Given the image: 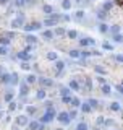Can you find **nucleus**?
Segmentation results:
<instances>
[{"label":"nucleus","mask_w":123,"mask_h":130,"mask_svg":"<svg viewBox=\"0 0 123 130\" xmlns=\"http://www.w3.org/2000/svg\"><path fill=\"white\" fill-rule=\"evenodd\" d=\"M68 88L71 89V91H79L81 85H79V81H78V80H71V81H70V85H68Z\"/></svg>","instance_id":"f8f14e48"},{"label":"nucleus","mask_w":123,"mask_h":130,"mask_svg":"<svg viewBox=\"0 0 123 130\" xmlns=\"http://www.w3.org/2000/svg\"><path fill=\"white\" fill-rule=\"evenodd\" d=\"M19 83V78H18V73H10V83L8 85H18Z\"/></svg>","instance_id":"f3484780"},{"label":"nucleus","mask_w":123,"mask_h":130,"mask_svg":"<svg viewBox=\"0 0 123 130\" xmlns=\"http://www.w3.org/2000/svg\"><path fill=\"white\" fill-rule=\"evenodd\" d=\"M68 116H70V119H71V120H73V119H76V116H78L76 109H73V111H70V112H68Z\"/></svg>","instance_id":"de8ad7c7"},{"label":"nucleus","mask_w":123,"mask_h":130,"mask_svg":"<svg viewBox=\"0 0 123 130\" xmlns=\"http://www.w3.org/2000/svg\"><path fill=\"white\" fill-rule=\"evenodd\" d=\"M21 68L23 70H31V65H29V62H21Z\"/></svg>","instance_id":"49530a36"},{"label":"nucleus","mask_w":123,"mask_h":130,"mask_svg":"<svg viewBox=\"0 0 123 130\" xmlns=\"http://www.w3.org/2000/svg\"><path fill=\"white\" fill-rule=\"evenodd\" d=\"M47 60H54V62H55V60H58V54H57V52H54V51H50V52H47Z\"/></svg>","instance_id":"5701e85b"},{"label":"nucleus","mask_w":123,"mask_h":130,"mask_svg":"<svg viewBox=\"0 0 123 130\" xmlns=\"http://www.w3.org/2000/svg\"><path fill=\"white\" fill-rule=\"evenodd\" d=\"M109 32L110 34H120V26H118V24H113V26H110L109 28Z\"/></svg>","instance_id":"393cba45"},{"label":"nucleus","mask_w":123,"mask_h":130,"mask_svg":"<svg viewBox=\"0 0 123 130\" xmlns=\"http://www.w3.org/2000/svg\"><path fill=\"white\" fill-rule=\"evenodd\" d=\"M112 39L115 41L117 44H121V42H123V36H121V34H113V36H112Z\"/></svg>","instance_id":"ea45409f"},{"label":"nucleus","mask_w":123,"mask_h":130,"mask_svg":"<svg viewBox=\"0 0 123 130\" xmlns=\"http://www.w3.org/2000/svg\"><path fill=\"white\" fill-rule=\"evenodd\" d=\"M104 117H97V120H96V124H99V125H102V124H104Z\"/></svg>","instance_id":"6e6d98bb"},{"label":"nucleus","mask_w":123,"mask_h":130,"mask_svg":"<svg viewBox=\"0 0 123 130\" xmlns=\"http://www.w3.org/2000/svg\"><path fill=\"white\" fill-rule=\"evenodd\" d=\"M44 104H46V107H47V109H49V107H52V101H46Z\"/></svg>","instance_id":"bf43d9fd"},{"label":"nucleus","mask_w":123,"mask_h":130,"mask_svg":"<svg viewBox=\"0 0 123 130\" xmlns=\"http://www.w3.org/2000/svg\"><path fill=\"white\" fill-rule=\"evenodd\" d=\"M104 124L107 125V127H110V125H113V120H110V119H107V120H104Z\"/></svg>","instance_id":"4d7b16f0"},{"label":"nucleus","mask_w":123,"mask_h":130,"mask_svg":"<svg viewBox=\"0 0 123 130\" xmlns=\"http://www.w3.org/2000/svg\"><path fill=\"white\" fill-rule=\"evenodd\" d=\"M16 57H18V60H21V62H29V60H31V54H29V52H26V51L18 52Z\"/></svg>","instance_id":"6e6552de"},{"label":"nucleus","mask_w":123,"mask_h":130,"mask_svg":"<svg viewBox=\"0 0 123 130\" xmlns=\"http://www.w3.org/2000/svg\"><path fill=\"white\" fill-rule=\"evenodd\" d=\"M96 130H99V128H97V127H96Z\"/></svg>","instance_id":"338daca9"},{"label":"nucleus","mask_w":123,"mask_h":130,"mask_svg":"<svg viewBox=\"0 0 123 130\" xmlns=\"http://www.w3.org/2000/svg\"><path fill=\"white\" fill-rule=\"evenodd\" d=\"M28 116L26 114H23V116H19L18 119H16V125H19V127H24V125H28Z\"/></svg>","instance_id":"9d476101"},{"label":"nucleus","mask_w":123,"mask_h":130,"mask_svg":"<svg viewBox=\"0 0 123 130\" xmlns=\"http://www.w3.org/2000/svg\"><path fill=\"white\" fill-rule=\"evenodd\" d=\"M97 81H99L100 85H105V83H107V81H105V78H104V76H97Z\"/></svg>","instance_id":"603ef678"},{"label":"nucleus","mask_w":123,"mask_h":130,"mask_svg":"<svg viewBox=\"0 0 123 130\" xmlns=\"http://www.w3.org/2000/svg\"><path fill=\"white\" fill-rule=\"evenodd\" d=\"M84 16H86V15H84V11H83V10H78V11H76V15H75V18L78 20V21H83Z\"/></svg>","instance_id":"f704fd0d"},{"label":"nucleus","mask_w":123,"mask_h":130,"mask_svg":"<svg viewBox=\"0 0 123 130\" xmlns=\"http://www.w3.org/2000/svg\"><path fill=\"white\" fill-rule=\"evenodd\" d=\"M26 112H28V116H34V114H36V107H34V106H28Z\"/></svg>","instance_id":"79ce46f5"},{"label":"nucleus","mask_w":123,"mask_h":130,"mask_svg":"<svg viewBox=\"0 0 123 130\" xmlns=\"http://www.w3.org/2000/svg\"><path fill=\"white\" fill-rule=\"evenodd\" d=\"M8 104H10V111H15V109H16V103H15V101H11V103H8Z\"/></svg>","instance_id":"5fc2aeb1"},{"label":"nucleus","mask_w":123,"mask_h":130,"mask_svg":"<svg viewBox=\"0 0 123 130\" xmlns=\"http://www.w3.org/2000/svg\"><path fill=\"white\" fill-rule=\"evenodd\" d=\"M94 70H96V73H99V75H105V73H107V70H105L104 67H99V65H96Z\"/></svg>","instance_id":"4c0bfd02"},{"label":"nucleus","mask_w":123,"mask_h":130,"mask_svg":"<svg viewBox=\"0 0 123 130\" xmlns=\"http://www.w3.org/2000/svg\"><path fill=\"white\" fill-rule=\"evenodd\" d=\"M70 104L73 106V107H79L81 106V101H79V98H76V96H71V101H70Z\"/></svg>","instance_id":"aec40b11"},{"label":"nucleus","mask_w":123,"mask_h":130,"mask_svg":"<svg viewBox=\"0 0 123 130\" xmlns=\"http://www.w3.org/2000/svg\"><path fill=\"white\" fill-rule=\"evenodd\" d=\"M24 31H28V32H31V31H37V29H40L42 28V23H39V21H32V23H29V24H24Z\"/></svg>","instance_id":"7ed1b4c3"},{"label":"nucleus","mask_w":123,"mask_h":130,"mask_svg":"<svg viewBox=\"0 0 123 130\" xmlns=\"http://www.w3.org/2000/svg\"><path fill=\"white\" fill-rule=\"evenodd\" d=\"M97 20H100L102 23L107 20V11H104V10H99L97 11Z\"/></svg>","instance_id":"b1692460"},{"label":"nucleus","mask_w":123,"mask_h":130,"mask_svg":"<svg viewBox=\"0 0 123 130\" xmlns=\"http://www.w3.org/2000/svg\"><path fill=\"white\" fill-rule=\"evenodd\" d=\"M10 26L13 28V29H18V28H23V26H24V15L21 13V11L18 13V16H16V18L11 20Z\"/></svg>","instance_id":"f03ea898"},{"label":"nucleus","mask_w":123,"mask_h":130,"mask_svg":"<svg viewBox=\"0 0 123 130\" xmlns=\"http://www.w3.org/2000/svg\"><path fill=\"white\" fill-rule=\"evenodd\" d=\"M54 32H52V29H44L42 31V38L44 39H46V41H52V39H54Z\"/></svg>","instance_id":"ddd939ff"},{"label":"nucleus","mask_w":123,"mask_h":130,"mask_svg":"<svg viewBox=\"0 0 123 130\" xmlns=\"http://www.w3.org/2000/svg\"><path fill=\"white\" fill-rule=\"evenodd\" d=\"M75 130H88V124H86V122H79Z\"/></svg>","instance_id":"a19ab883"},{"label":"nucleus","mask_w":123,"mask_h":130,"mask_svg":"<svg viewBox=\"0 0 123 130\" xmlns=\"http://www.w3.org/2000/svg\"><path fill=\"white\" fill-rule=\"evenodd\" d=\"M70 101H71V96H63L62 98V103H65V104H68Z\"/></svg>","instance_id":"09e8293b"},{"label":"nucleus","mask_w":123,"mask_h":130,"mask_svg":"<svg viewBox=\"0 0 123 130\" xmlns=\"http://www.w3.org/2000/svg\"><path fill=\"white\" fill-rule=\"evenodd\" d=\"M46 96H47V91H46V89H44V88H40L39 91L36 93V98H37L39 101H44V99H46Z\"/></svg>","instance_id":"dca6fc26"},{"label":"nucleus","mask_w":123,"mask_h":130,"mask_svg":"<svg viewBox=\"0 0 123 130\" xmlns=\"http://www.w3.org/2000/svg\"><path fill=\"white\" fill-rule=\"evenodd\" d=\"M2 72H3V67H2V65H0V75H2Z\"/></svg>","instance_id":"e2e57ef3"},{"label":"nucleus","mask_w":123,"mask_h":130,"mask_svg":"<svg viewBox=\"0 0 123 130\" xmlns=\"http://www.w3.org/2000/svg\"><path fill=\"white\" fill-rule=\"evenodd\" d=\"M67 36H68L70 39H76L78 38V32L75 29H70V31H67Z\"/></svg>","instance_id":"58836bf2"},{"label":"nucleus","mask_w":123,"mask_h":130,"mask_svg":"<svg viewBox=\"0 0 123 130\" xmlns=\"http://www.w3.org/2000/svg\"><path fill=\"white\" fill-rule=\"evenodd\" d=\"M81 111H83L84 114H89V112L92 111V109L89 107V104H88V103H81Z\"/></svg>","instance_id":"2f4dec72"},{"label":"nucleus","mask_w":123,"mask_h":130,"mask_svg":"<svg viewBox=\"0 0 123 130\" xmlns=\"http://www.w3.org/2000/svg\"><path fill=\"white\" fill-rule=\"evenodd\" d=\"M86 103L89 104V107H91L92 111H94V109H97V106H99V101H97V99H94V98H91V99H88Z\"/></svg>","instance_id":"6ab92c4d"},{"label":"nucleus","mask_w":123,"mask_h":130,"mask_svg":"<svg viewBox=\"0 0 123 130\" xmlns=\"http://www.w3.org/2000/svg\"><path fill=\"white\" fill-rule=\"evenodd\" d=\"M62 8L63 10H71V0H62Z\"/></svg>","instance_id":"a878e982"},{"label":"nucleus","mask_w":123,"mask_h":130,"mask_svg":"<svg viewBox=\"0 0 123 130\" xmlns=\"http://www.w3.org/2000/svg\"><path fill=\"white\" fill-rule=\"evenodd\" d=\"M75 2H78V3H81V2H83V0H75Z\"/></svg>","instance_id":"0e129e2a"},{"label":"nucleus","mask_w":123,"mask_h":130,"mask_svg":"<svg viewBox=\"0 0 123 130\" xmlns=\"http://www.w3.org/2000/svg\"><path fill=\"white\" fill-rule=\"evenodd\" d=\"M28 128L29 130H44V124H40L39 120H32V122H28Z\"/></svg>","instance_id":"423d86ee"},{"label":"nucleus","mask_w":123,"mask_h":130,"mask_svg":"<svg viewBox=\"0 0 123 130\" xmlns=\"http://www.w3.org/2000/svg\"><path fill=\"white\" fill-rule=\"evenodd\" d=\"M86 91H91L92 89V81H91V78H86Z\"/></svg>","instance_id":"37998d69"},{"label":"nucleus","mask_w":123,"mask_h":130,"mask_svg":"<svg viewBox=\"0 0 123 130\" xmlns=\"http://www.w3.org/2000/svg\"><path fill=\"white\" fill-rule=\"evenodd\" d=\"M24 2H26V5H36L37 0H24Z\"/></svg>","instance_id":"864d4df0"},{"label":"nucleus","mask_w":123,"mask_h":130,"mask_svg":"<svg viewBox=\"0 0 123 130\" xmlns=\"http://www.w3.org/2000/svg\"><path fill=\"white\" fill-rule=\"evenodd\" d=\"M0 81L5 83V85H8V83H10V73H2V75H0Z\"/></svg>","instance_id":"cd10ccee"},{"label":"nucleus","mask_w":123,"mask_h":130,"mask_svg":"<svg viewBox=\"0 0 123 130\" xmlns=\"http://www.w3.org/2000/svg\"><path fill=\"white\" fill-rule=\"evenodd\" d=\"M52 32H54V34H57V36H65V34H67L65 28H58V26H57V28H55V31H52Z\"/></svg>","instance_id":"7c9ffc66"},{"label":"nucleus","mask_w":123,"mask_h":130,"mask_svg":"<svg viewBox=\"0 0 123 130\" xmlns=\"http://www.w3.org/2000/svg\"><path fill=\"white\" fill-rule=\"evenodd\" d=\"M57 119H58L60 124H63V125H68L70 122H71V119H70V116H68V112H58V116H55Z\"/></svg>","instance_id":"20e7f679"},{"label":"nucleus","mask_w":123,"mask_h":130,"mask_svg":"<svg viewBox=\"0 0 123 130\" xmlns=\"http://www.w3.org/2000/svg\"><path fill=\"white\" fill-rule=\"evenodd\" d=\"M55 116H57V114H55V109L54 107H49L47 111L44 112V116L40 117L39 122H40V124H50V122L55 119Z\"/></svg>","instance_id":"f257e3e1"},{"label":"nucleus","mask_w":123,"mask_h":130,"mask_svg":"<svg viewBox=\"0 0 123 130\" xmlns=\"http://www.w3.org/2000/svg\"><path fill=\"white\" fill-rule=\"evenodd\" d=\"M36 81H37V76H36L34 73H31V75L26 76V83H28V85H34Z\"/></svg>","instance_id":"4be33fe9"},{"label":"nucleus","mask_w":123,"mask_h":130,"mask_svg":"<svg viewBox=\"0 0 123 130\" xmlns=\"http://www.w3.org/2000/svg\"><path fill=\"white\" fill-rule=\"evenodd\" d=\"M60 20H63V21H70V20H71V16H70V15H62Z\"/></svg>","instance_id":"3c124183"},{"label":"nucleus","mask_w":123,"mask_h":130,"mask_svg":"<svg viewBox=\"0 0 123 130\" xmlns=\"http://www.w3.org/2000/svg\"><path fill=\"white\" fill-rule=\"evenodd\" d=\"M8 2L10 0H0V5H8Z\"/></svg>","instance_id":"052dcab7"},{"label":"nucleus","mask_w":123,"mask_h":130,"mask_svg":"<svg viewBox=\"0 0 123 130\" xmlns=\"http://www.w3.org/2000/svg\"><path fill=\"white\" fill-rule=\"evenodd\" d=\"M65 68V62L63 60H55V72L57 73H62Z\"/></svg>","instance_id":"4468645a"},{"label":"nucleus","mask_w":123,"mask_h":130,"mask_svg":"<svg viewBox=\"0 0 123 130\" xmlns=\"http://www.w3.org/2000/svg\"><path fill=\"white\" fill-rule=\"evenodd\" d=\"M102 47H104L105 51H113V44H110V42H107V41H105V42L102 44Z\"/></svg>","instance_id":"c03bdc74"},{"label":"nucleus","mask_w":123,"mask_h":130,"mask_svg":"<svg viewBox=\"0 0 123 130\" xmlns=\"http://www.w3.org/2000/svg\"><path fill=\"white\" fill-rule=\"evenodd\" d=\"M60 96L63 98V96H71V89H70L68 86H60Z\"/></svg>","instance_id":"2eb2a0df"},{"label":"nucleus","mask_w":123,"mask_h":130,"mask_svg":"<svg viewBox=\"0 0 123 130\" xmlns=\"http://www.w3.org/2000/svg\"><path fill=\"white\" fill-rule=\"evenodd\" d=\"M115 60H117L118 63H121V62H123V55H121V54H117V55H115Z\"/></svg>","instance_id":"8fccbe9b"},{"label":"nucleus","mask_w":123,"mask_h":130,"mask_svg":"<svg viewBox=\"0 0 123 130\" xmlns=\"http://www.w3.org/2000/svg\"><path fill=\"white\" fill-rule=\"evenodd\" d=\"M112 8H113V2H110V0L109 2H104V5H102V10L104 11H110Z\"/></svg>","instance_id":"bb28decb"},{"label":"nucleus","mask_w":123,"mask_h":130,"mask_svg":"<svg viewBox=\"0 0 123 130\" xmlns=\"http://www.w3.org/2000/svg\"><path fill=\"white\" fill-rule=\"evenodd\" d=\"M37 81H39V85H40L44 89L54 86V80H50V78H44V76H40V78H37Z\"/></svg>","instance_id":"39448f33"},{"label":"nucleus","mask_w":123,"mask_h":130,"mask_svg":"<svg viewBox=\"0 0 123 130\" xmlns=\"http://www.w3.org/2000/svg\"><path fill=\"white\" fill-rule=\"evenodd\" d=\"M99 31L102 32V34L109 32V24H105V23H100V24H99Z\"/></svg>","instance_id":"e433bc0d"},{"label":"nucleus","mask_w":123,"mask_h":130,"mask_svg":"<svg viewBox=\"0 0 123 130\" xmlns=\"http://www.w3.org/2000/svg\"><path fill=\"white\" fill-rule=\"evenodd\" d=\"M115 89H117V93H120V94L123 93V88H121V85H117V86H115Z\"/></svg>","instance_id":"13d9d810"},{"label":"nucleus","mask_w":123,"mask_h":130,"mask_svg":"<svg viewBox=\"0 0 123 130\" xmlns=\"http://www.w3.org/2000/svg\"><path fill=\"white\" fill-rule=\"evenodd\" d=\"M26 41H28V44H31V46L37 44V38H36L34 34H28V36H26Z\"/></svg>","instance_id":"412c9836"},{"label":"nucleus","mask_w":123,"mask_h":130,"mask_svg":"<svg viewBox=\"0 0 123 130\" xmlns=\"http://www.w3.org/2000/svg\"><path fill=\"white\" fill-rule=\"evenodd\" d=\"M100 91L104 93L105 96H107V94H110V93H112V86H110L109 83H105V85H102V86H100Z\"/></svg>","instance_id":"a211bd4d"},{"label":"nucleus","mask_w":123,"mask_h":130,"mask_svg":"<svg viewBox=\"0 0 123 130\" xmlns=\"http://www.w3.org/2000/svg\"><path fill=\"white\" fill-rule=\"evenodd\" d=\"M68 55L71 57V59H79V51H76V49H71V51L68 52Z\"/></svg>","instance_id":"473e14b6"},{"label":"nucleus","mask_w":123,"mask_h":130,"mask_svg":"<svg viewBox=\"0 0 123 130\" xmlns=\"http://www.w3.org/2000/svg\"><path fill=\"white\" fill-rule=\"evenodd\" d=\"M58 130H62V128H58Z\"/></svg>","instance_id":"774afa93"},{"label":"nucleus","mask_w":123,"mask_h":130,"mask_svg":"<svg viewBox=\"0 0 123 130\" xmlns=\"http://www.w3.org/2000/svg\"><path fill=\"white\" fill-rule=\"evenodd\" d=\"M13 36H15V34H13L11 31H8V32H7V38H8V39H10V38H13Z\"/></svg>","instance_id":"680f3d73"},{"label":"nucleus","mask_w":123,"mask_h":130,"mask_svg":"<svg viewBox=\"0 0 123 130\" xmlns=\"http://www.w3.org/2000/svg\"><path fill=\"white\" fill-rule=\"evenodd\" d=\"M10 54V47L8 46H0V55H8Z\"/></svg>","instance_id":"c9c22d12"},{"label":"nucleus","mask_w":123,"mask_h":130,"mask_svg":"<svg viewBox=\"0 0 123 130\" xmlns=\"http://www.w3.org/2000/svg\"><path fill=\"white\" fill-rule=\"evenodd\" d=\"M42 26H46V29H49V28H52V26H57V21H55V20H52L50 16H49V18L44 20Z\"/></svg>","instance_id":"9b49d317"},{"label":"nucleus","mask_w":123,"mask_h":130,"mask_svg":"<svg viewBox=\"0 0 123 130\" xmlns=\"http://www.w3.org/2000/svg\"><path fill=\"white\" fill-rule=\"evenodd\" d=\"M120 109H121V106H120V103H112L110 104V111H113V112H120Z\"/></svg>","instance_id":"c85d7f7f"},{"label":"nucleus","mask_w":123,"mask_h":130,"mask_svg":"<svg viewBox=\"0 0 123 130\" xmlns=\"http://www.w3.org/2000/svg\"><path fill=\"white\" fill-rule=\"evenodd\" d=\"M79 44L83 47H88V46H94V44H96V41H94L92 38H81L79 39Z\"/></svg>","instance_id":"1a4fd4ad"},{"label":"nucleus","mask_w":123,"mask_h":130,"mask_svg":"<svg viewBox=\"0 0 123 130\" xmlns=\"http://www.w3.org/2000/svg\"><path fill=\"white\" fill-rule=\"evenodd\" d=\"M15 5L18 8H24L26 7V2H24V0H15Z\"/></svg>","instance_id":"a18cd8bd"},{"label":"nucleus","mask_w":123,"mask_h":130,"mask_svg":"<svg viewBox=\"0 0 123 130\" xmlns=\"http://www.w3.org/2000/svg\"><path fill=\"white\" fill-rule=\"evenodd\" d=\"M42 10H44L46 15H52V13H54V7H52V5H44Z\"/></svg>","instance_id":"72a5a7b5"},{"label":"nucleus","mask_w":123,"mask_h":130,"mask_svg":"<svg viewBox=\"0 0 123 130\" xmlns=\"http://www.w3.org/2000/svg\"><path fill=\"white\" fill-rule=\"evenodd\" d=\"M19 85V94H21L23 98L29 94V85L26 83V81H23V83H18Z\"/></svg>","instance_id":"0eeeda50"},{"label":"nucleus","mask_w":123,"mask_h":130,"mask_svg":"<svg viewBox=\"0 0 123 130\" xmlns=\"http://www.w3.org/2000/svg\"><path fill=\"white\" fill-rule=\"evenodd\" d=\"M2 116H3V112H0V119H2Z\"/></svg>","instance_id":"69168bd1"},{"label":"nucleus","mask_w":123,"mask_h":130,"mask_svg":"<svg viewBox=\"0 0 123 130\" xmlns=\"http://www.w3.org/2000/svg\"><path fill=\"white\" fill-rule=\"evenodd\" d=\"M13 98H15V93L10 89L8 93H5V103H11V101H13Z\"/></svg>","instance_id":"c756f323"}]
</instances>
